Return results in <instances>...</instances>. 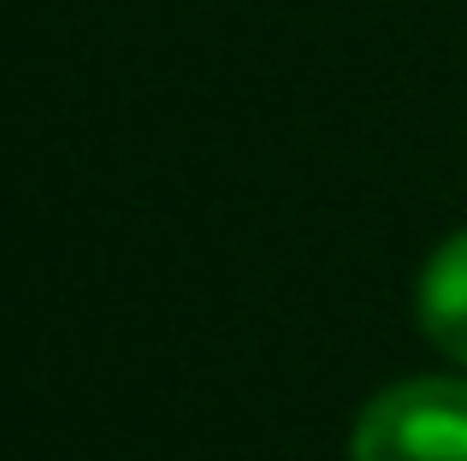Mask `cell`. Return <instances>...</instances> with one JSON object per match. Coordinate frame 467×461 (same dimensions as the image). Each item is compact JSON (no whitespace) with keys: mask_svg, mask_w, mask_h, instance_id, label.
<instances>
[{"mask_svg":"<svg viewBox=\"0 0 467 461\" xmlns=\"http://www.w3.org/2000/svg\"><path fill=\"white\" fill-rule=\"evenodd\" d=\"M349 461H467V379H402L355 420Z\"/></svg>","mask_w":467,"mask_h":461,"instance_id":"6da1fadb","label":"cell"},{"mask_svg":"<svg viewBox=\"0 0 467 461\" xmlns=\"http://www.w3.org/2000/svg\"><path fill=\"white\" fill-rule=\"evenodd\" d=\"M414 308H420V332L432 337L450 361L467 367V230L450 237L444 249L426 261Z\"/></svg>","mask_w":467,"mask_h":461,"instance_id":"7a4b0ae2","label":"cell"}]
</instances>
